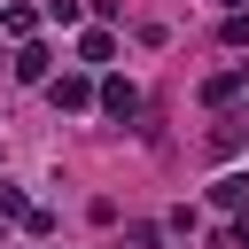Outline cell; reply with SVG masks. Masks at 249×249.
<instances>
[{
  "mask_svg": "<svg viewBox=\"0 0 249 249\" xmlns=\"http://www.w3.org/2000/svg\"><path fill=\"white\" fill-rule=\"evenodd\" d=\"M233 8H241V16H249V0H233Z\"/></svg>",
  "mask_w": 249,
  "mask_h": 249,
  "instance_id": "cell-10",
  "label": "cell"
},
{
  "mask_svg": "<svg viewBox=\"0 0 249 249\" xmlns=\"http://www.w3.org/2000/svg\"><path fill=\"white\" fill-rule=\"evenodd\" d=\"M226 39H233V47H249V16H233V23H226Z\"/></svg>",
  "mask_w": 249,
  "mask_h": 249,
  "instance_id": "cell-8",
  "label": "cell"
},
{
  "mask_svg": "<svg viewBox=\"0 0 249 249\" xmlns=\"http://www.w3.org/2000/svg\"><path fill=\"white\" fill-rule=\"evenodd\" d=\"M233 249H249V210H241V218H233Z\"/></svg>",
  "mask_w": 249,
  "mask_h": 249,
  "instance_id": "cell-9",
  "label": "cell"
},
{
  "mask_svg": "<svg viewBox=\"0 0 249 249\" xmlns=\"http://www.w3.org/2000/svg\"><path fill=\"white\" fill-rule=\"evenodd\" d=\"M78 54H86V62H109V54H117V39H109V31H86V39H78Z\"/></svg>",
  "mask_w": 249,
  "mask_h": 249,
  "instance_id": "cell-7",
  "label": "cell"
},
{
  "mask_svg": "<svg viewBox=\"0 0 249 249\" xmlns=\"http://www.w3.org/2000/svg\"><path fill=\"white\" fill-rule=\"evenodd\" d=\"M31 23H39L31 8H0V31H8V39H31Z\"/></svg>",
  "mask_w": 249,
  "mask_h": 249,
  "instance_id": "cell-6",
  "label": "cell"
},
{
  "mask_svg": "<svg viewBox=\"0 0 249 249\" xmlns=\"http://www.w3.org/2000/svg\"><path fill=\"white\" fill-rule=\"evenodd\" d=\"M210 202H218V210H249V171H226V179L210 187Z\"/></svg>",
  "mask_w": 249,
  "mask_h": 249,
  "instance_id": "cell-2",
  "label": "cell"
},
{
  "mask_svg": "<svg viewBox=\"0 0 249 249\" xmlns=\"http://www.w3.org/2000/svg\"><path fill=\"white\" fill-rule=\"evenodd\" d=\"M241 78H249V70H218V78H202V101H210V109H226V101L241 93Z\"/></svg>",
  "mask_w": 249,
  "mask_h": 249,
  "instance_id": "cell-3",
  "label": "cell"
},
{
  "mask_svg": "<svg viewBox=\"0 0 249 249\" xmlns=\"http://www.w3.org/2000/svg\"><path fill=\"white\" fill-rule=\"evenodd\" d=\"M86 101H93L86 78H54V109H86Z\"/></svg>",
  "mask_w": 249,
  "mask_h": 249,
  "instance_id": "cell-5",
  "label": "cell"
},
{
  "mask_svg": "<svg viewBox=\"0 0 249 249\" xmlns=\"http://www.w3.org/2000/svg\"><path fill=\"white\" fill-rule=\"evenodd\" d=\"M101 109H109L117 124H132V117H140V86H124V78H109V86H101Z\"/></svg>",
  "mask_w": 249,
  "mask_h": 249,
  "instance_id": "cell-1",
  "label": "cell"
},
{
  "mask_svg": "<svg viewBox=\"0 0 249 249\" xmlns=\"http://www.w3.org/2000/svg\"><path fill=\"white\" fill-rule=\"evenodd\" d=\"M8 70H16V78H23V86H39V78H47V47H31V39H23V54H16V62H8Z\"/></svg>",
  "mask_w": 249,
  "mask_h": 249,
  "instance_id": "cell-4",
  "label": "cell"
}]
</instances>
